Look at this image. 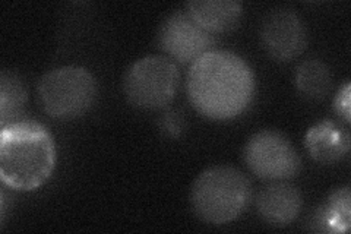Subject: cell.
<instances>
[{
    "label": "cell",
    "mask_w": 351,
    "mask_h": 234,
    "mask_svg": "<svg viewBox=\"0 0 351 234\" xmlns=\"http://www.w3.org/2000/svg\"><path fill=\"white\" fill-rule=\"evenodd\" d=\"M255 75L240 56L211 50L191 65L188 95L197 113L211 120L240 116L255 95Z\"/></svg>",
    "instance_id": "obj_1"
},
{
    "label": "cell",
    "mask_w": 351,
    "mask_h": 234,
    "mask_svg": "<svg viewBox=\"0 0 351 234\" xmlns=\"http://www.w3.org/2000/svg\"><path fill=\"white\" fill-rule=\"evenodd\" d=\"M56 165V145L47 128L15 120L0 133V177L14 191L31 192L46 183Z\"/></svg>",
    "instance_id": "obj_2"
},
{
    "label": "cell",
    "mask_w": 351,
    "mask_h": 234,
    "mask_svg": "<svg viewBox=\"0 0 351 234\" xmlns=\"http://www.w3.org/2000/svg\"><path fill=\"white\" fill-rule=\"evenodd\" d=\"M252 185L245 173L230 165H215L196 177L191 204L195 215L208 224L234 221L250 202Z\"/></svg>",
    "instance_id": "obj_3"
},
{
    "label": "cell",
    "mask_w": 351,
    "mask_h": 234,
    "mask_svg": "<svg viewBox=\"0 0 351 234\" xmlns=\"http://www.w3.org/2000/svg\"><path fill=\"white\" fill-rule=\"evenodd\" d=\"M95 98V78L81 66L53 69L44 75L38 84V100L43 110L58 120H73L86 115Z\"/></svg>",
    "instance_id": "obj_4"
},
{
    "label": "cell",
    "mask_w": 351,
    "mask_h": 234,
    "mask_svg": "<svg viewBox=\"0 0 351 234\" xmlns=\"http://www.w3.org/2000/svg\"><path fill=\"white\" fill-rule=\"evenodd\" d=\"M179 85V69L166 56H145L128 69L123 91L128 102L142 110L169 106Z\"/></svg>",
    "instance_id": "obj_5"
},
{
    "label": "cell",
    "mask_w": 351,
    "mask_h": 234,
    "mask_svg": "<svg viewBox=\"0 0 351 234\" xmlns=\"http://www.w3.org/2000/svg\"><path fill=\"white\" fill-rule=\"evenodd\" d=\"M249 170L262 180L285 182L300 170V157L293 143L277 130H261L252 135L245 147Z\"/></svg>",
    "instance_id": "obj_6"
},
{
    "label": "cell",
    "mask_w": 351,
    "mask_h": 234,
    "mask_svg": "<svg viewBox=\"0 0 351 234\" xmlns=\"http://www.w3.org/2000/svg\"><path fill=\"white\" fill-rule=\"evenodd\" d=\"M157 43L166 53V58L182 65H192L213 50L215 40L213 34L197 25L188 12L178 10L164 19L158 30Z\"/></svg>",
    "instance_id": "obj_7"
},
{
    "label": "cell",
    "mask_w": 351,
    "mask_h": 234,
    "mask_svg": "<svg viewBox=\"0 0 351 234\" xmlns=\"http://www.w3.org/2000/svg\"><path fill=\"white\" fill-rule=\"evenodd\" d=\"M261 37L263 47L278 62H290L300 56L307 46L304 22L290 8H277L263 19Z\"/></svg>",
    "instance_id": "obj_8"
},
{
    "label": "cell",
    "mask_w": 351,
    "mask_h": 234,
    "mask_svg": "<svg viewBox=\"0 0 351 234\" xmlns=\"http://www.w3.org/2000/svg\"><path fill=\"white\" fill-rule=\"evenodd\" d=\"M303 198L298 187L272 182L258 194L256 208L261 218L274 227H285L299 217Z\"/></svg>",
    "instance_id": "obj_9"
},
{
    "label": "cell",
    "mask_w": 351,
    "mask_h": 234,
    "mask_svg": "<svg viewBox=\"0 0 351 234\" xmlns=\"http://www.w3.org/2000/svg\"><path fill=\"white\" fill-rule=\"evenodd\" d=\"M306 148L311 157L321 164L343 160L350 151L348 132L334 120H322L306 133Z\"/></svg>",
    "instance_id": "obj_10"
},
{
    "label": "cell",
    "mask_w": 351,
    "mask_h": 234,
    "mask_svg": "<svg viewBox=\"0 0 351 234\" xmlns=\"http://www.w3.org/2000/svg\"><path fill=\"white\" fill-rule=\"evenodd\" d=\"M186 12L210 34H221L234 30L243 14V5L236 0H192Z\"/></svg>",
    "instance_id": "obj_11"
},
{
    "label": "cell",
    "mask_w": 351,
    "mask_h": 234,
    "mask_svg": "<svg viewBox=\"0 0 351 234\" xmlns=\"http://www.w3.org/2000/svg\"><path fill=\"white\" fill-rule=\"evenodd\" d=\"M315 229L328 233H346L350 229V187L337 189L315 214Z\"/></svg>",
    "instance_id": "obj_12"
},
{
    "label": "cell",
    "mask_w": 351,
    "mask_h": 234,
    "mask_svg": "<svg viewBox=\"0 0 351 234\" xmlns=\"http://www.w3.org/2000/svg\"><path fill=\"white\" fill-rule=\"evenodd\" d=\"M298 90L311 100H322L332 88V72L319 59L304 60L295 71Z\"/></svg>",
    "instance_id": "obj_13"
},
{
    "label": "cell",
    "mask_w": 351,
    "mask_h": 234,
    "mask_svg": "<svg viewBox=\"0 0 351 234\" xmlns=\"http://www.w3.org/2000/svg\"><path fill=\"white\" fill-rule=\"evenodd\" d=\"M27 88L15 72L3 71L0 75V120L2 126L15 121L21 110L27 104Z\"/></svg>",
    "instance_id": "obj_14"
},
{
    "label": "cell",
    "mask_w": 351,
    "mask_h": 234,
    "mask_svg": "<svg viewBox=\"0 0 351 234\" xmlns=\"http://www.w3.org/2000/svg\"><path fill=\"white\" fill-rule=\"evenodd\" d=\"M351 102H350V82H346L335 97V111L337 115L341 117L346 124H350L351 121Z\"/></svg>",
    "instance_id": "obj_15"
}]
</instances>
